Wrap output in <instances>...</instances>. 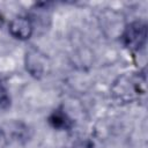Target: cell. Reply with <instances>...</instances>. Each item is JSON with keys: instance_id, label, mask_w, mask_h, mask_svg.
I'll list each match as a JSON object with an SVG mask.
<instances>
[{"instance_id": "6da1fadb", "label": "cell", "mask_w": 148, "mask_h": 148, "mask_svg": "<svg viewBox=\"0 0 148 148\" xmlns=\"http://www.w3.org/2000/svg\"><path fill=\"white\" fill-rule=\"evenodd\" d=\"M146 92V76L143 74H125L112 86L113 97L120 102H132Z\"/></svg>"}, {"instance_id": "7a4b0ae2", "label": "cell", "mask_w": 148, "mask_h": 148, "mask_svg": "<svg viewBox=\"0 0 148 148\" xmlns=\"http://www.w3.org/2000/svg\"><path fill=\"white\" fill-rule=\"evenodd\" d=\"M147 38V27L143 22L136 21L130 23L121 36L123 43L130 50L136 51L141 49Z\"/></svg>"}, {"instance_id": "3957f363", "label": "cell", "mask_w": 148, "mask_h": 148, "mask_svg": "<svg viewBox=\"0 0 148 148\" xmlns=\"http://www.w3.org/2000/svg\"><path fill=\"white\" fill-rule=\"evenodd\" d=\"M9 32L17 39H28L32 34V23L28 17H15L9 23Z\"/></svg>"}, {"instance_id": "277c9868", "label": "cell", "mask_w": 148, "mask_h": 148, "mask_svg": "<svg viewBox=\"0 0 148 148\" xmlns=\"http://www.w3.org/2000/svg\"><path fill=\"white\" fill-rule=\"evenodd\" d=\"M45 65V58L37 51H34V53H29V56L27 57V68L32 75H42L44 73Z\"/></svg>"}, {"instance_id": "5b68a950", "label": "cell", "mask_w": 148, "mask_h": 148, "mask_svg": "<svg viewBox=\"0 0 148 148\" xmlns=\"http://www.w3.org/2000/svg\"><path fill=\"white\" fill-rule=\"evenodd\" d=\"M49 123L58 130H67L72 126V119L68 118V116L62 112L61 110H56L49 118Z\"/></svg>"}, {"instance_id": "8992f818", "label": "cell", "mask_w": 148, "mask_h": 148, "mask_svg": "<svg viewBox=\"0 0 148 148\" xmlns=\"http://www.w3.org/2000/svg\"><path fill=\"white\" fill-rule=\"evenodd\" d=\"M69 148H92V143L89 140H76Z\"/></svg>"}, {"instance_id": "52a82bcc", "label": "cell", "mask_w": 148, "mask_h": 148, "mask_svg": "<svg viewBox=\"0 0 148 148\" xmlns=\"http://www.w3.org/2000/svg\"><path fill=\"white\" fill-rule=\"evenodd\" d=\"M7 102H8L7 92H6V89H5V87L2 86V83H1V81H0V104L7 103Z\"/></svg>"}, {"instance_id": "ba28073f", "label": "cell", "mask_w": 148, "mask_h": 148, "mask_svg": "<svg viewBox=\"0 0 148 148\" xmlns=\"http://www.w3.org/2000/svg\"><path fill=\"white\" fill-rule=\"evenodd\" d=\"M5 145H6V136H5L3 132L0 131V148H3Z\"/></svg>"}, {"instance_id": "9c48e42d", "label": "cell", "mask_w": 148, "mask_h": 148, "mask_svg": "<svg viewBox=\"0 0 148 148\" xmlns=\"http://www.w3.org/2000/svg\"><path fill=\"white\" fill-rule=\"evenodd\" d=\"M1 25H2V17L0 16V27H1Z\"/></svg>"}]
</instances>
